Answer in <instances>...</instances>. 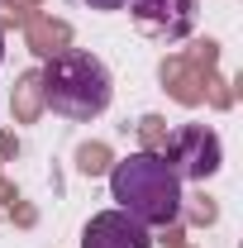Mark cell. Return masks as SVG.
I'll use <instances>...</instances> for the list:
<instances>
[{"label":"cell","instance_id":"cell-1","mask_svg":"<svg viewBox=\"0 0 243 248\" xmlns=\"http://www.w3.org/2000/svg\"><path fill=\"white\" fill-rule=\"evenodd\" d=\"M43 100L48 110L62 115V120L91 124L110 110L115 100V77L110 67L86 53V48H67V53H53L48 67H43Z\"/></svg>","mask_w":243,"mask_h":248},{"label":"cell","instance_id":"cell-2","mask_svg":"<svg viewBox=\"0 0 243 248\" xmlns=\"http://www.w3.org/2000/svg\"><path fill=\"white\" fill-rule=\"evenodd\" d=\"M110 201L143 224H172L182 215V177L157 153H129L110 172Z\"/></svg>","mask_w":243,"mask_h":248},{"label":"cell","instance_id":"cell-3","mask_svg":"<svg viewBox=\"0 0 243 248\" xmlns=\"http://www.w3.org/2000/svg\"><path fill=\"white\" fill-rule=\"evenodd\" d=\"M172 172L177 177H191V182H205L219 172V162H224V148H219V134L205 129V124H186L182 134H177V148H172Z\"/></svg>","mask_w":243,"mask_h":248},{"label":"cell","instance_id":"cell-4","mask_svg":"<svg viewBox=\"0 0 243 248\" xmlns=\"http://www.w3.org/2000/svg\"><path fill=\"white\" fill-rule=\"evenodd\" d=\"M129 10H134V24L162 43H177L196 29V0H129Z\"/></svg>","mask_w":243,"mask_h":248},{"label":"cell","instance_id":"cell-5","mask_svg":"<svg viewBox=\"0 0 243 248\" xmlns=\"http://www.w3.org/2000/svg\"><path fill=\"white\" fill-rule=\"evenodd\" d=\"M81 248H152V234L143 219H134L129 210H100L86 219L81 229Z\"/></svg>","mask_w":243,"mask_h":248},{"label":"cell","instance_id":"cell-6","mask_svg":"<svg viewBox=\"0 0 243 248\" xmlns=\"http://www.w3.org/2000/svg\"><path fill=\"white\" fill-rule=\"evenodd\" d=\"M86 5H91V10H105V15H110V10H124L129 0H86Z\"/></svg>","mask_w":243,"mask_h":248},{"label":"cell","instance_id":"cell-7","mask_svg":"<svg viewBox=\"0 0 243 248\" xmlns=\"http://www.w3.org/2000/svg\"><path fill=\"white\" fill-rule=\"evenodd\" d=\"M0 62H5V33H0Z\"/></svg>","mask_w":243,"mask_h":248}]
</instances>
